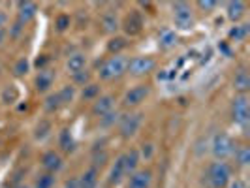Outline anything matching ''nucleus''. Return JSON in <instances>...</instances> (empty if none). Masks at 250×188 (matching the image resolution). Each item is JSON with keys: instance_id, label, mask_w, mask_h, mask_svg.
<instances>
[{"instance_id": "obj_37", "label": "nucleus", "mask_w": 250, "mask_h": 188, "mask_svg": "<svg viewBox=\"0 0 250 188\" xmlns=\"http://www.w3.org/2000/svg\"><path fill=\"white\" fill-rule=\"evenodd\" d=\"M104 160H107V154H105V152H104V150H102V152H96V154H94V167H96V166H98V164H104Z\"/></svg>"}, {"instance_id": "obj_25", "label": "nucleus", "mask_w": 250, "mask_h": 188, "mask_svg": "<svg viewBox=\"0 0 250 188\" xmlns=\"http://www.w3.org/2000/svg\"><path fill=\"white\" fill-rule=\"evenodd\" d=\"M98 94H100V85L98 83H88V85H85L83 92H81L83 100H96Z\"/></svg>"}, {"instance_id": "obj_21", "label": "nucleus", "mask_w": 250, "mask_h": 188, "mask_svg": "<svg viewBox=\"0 0 250 188\" xmlns=\"http://www.w3.org/2000/svg\"><path fill=\"white\" fill-rule=\"evenodd\" d=\"M125 177H126V173H125V164H123V156H119V158L115 160V164H113L111 171H109V183H111V185H119Z\"/></svg>"}, {"instance_id": "obj_43", "label": "nucleus", "mask_w": 250, "mask_h": 188, "mask_svg": "<svg viewBox=\"0 0 250 188\" xmlns=\"http://www.w3.org/2000/svg\"><path fill=\"white\" fill-rule=\"evenodd\" d=\"M4 23H6V13L0 10V28H4Z\"/></svg>"}, {"instance_id": "obj_23", "label": "nucleus", "mask_w": 250, "mask_h": 188, "mask_svg": "<svg viewBox=\"0 0 250 188\" xmlns=\"http://www.w3.org/2000/svg\"><path fill=\"white\" fill-rule=\"evenodd\" d=\"M231 156H235V162H237L239 166H243V167L250 164V149L247 147V145H239V147H235V150H233Z\"/></svg>"}, {"instance_id": "obj_3", "label": "nucleus", "mask_w": 250, "mask_h": 188, "mask_svg": "<svg viewBox=\"0 0 250 188\" xmlns=\"http://www.w3.org/2000/svg\"><path fill=\"white\" fill-rule=\"evenodd\" d=\"M231 115H233V123H235V125H239L243 130H249L250 109H249V96H247V94H239V96L233 98Z\"/></svg>"}, {"instance_id": "obj_27", "label": "nucleus", "mask_w": 250, "mask_h": 188, "mask_svg": "<svg viewBox=\"0 0 250 188\" xmlns=\"http://www.w3.org/2000/svg\"><path fill=\"white\" fill-rule=\"evenodd\" d=\"M59 100H61V104H68V102H72L74 100V96H75V90H74V87L72 85H66V87H62L59 92Z\"/></svg>"}, {"instance_id": "obj_42", "label": "nucleus", "mask_w": 250, "mask_h": 188, "mask_svg": "<svg viewBox=\"0 0 250 188\" xmlns=\"http://www.w3.org/2000/svg\"><path fill=\"white\" fill-rule=\"evenodd\" d=\"M66 188H79V183H77V179H72V181H68V183H66Z\"/></svg>"}, {"instance_id": "obj_1", "label": "nucleus", "mask_w": 250, "mask_h": 188, "mask_svg": "<svg viewBox=\"0 0 250 188\" xmlns=\"http://www.w3.org/2000/svg\"><path fill=\"white\" fill-rule=\"evenodd\" d=\"M128 61H130V59H126L125 55H121V53L109 57V59L100 66V72H98L100 79L102 81L119 79L121 75L126 74V70H128Z\"/></svg>"}, {"instance_id": "obj_5", "label": "nucleus", "mask_w": 250, "mask_h": 188, "mask_svg": "<svg viewBox=\"0 0 250 188\" xmlns=\"http://www.w3.org/2000/svg\"><path fill=\"white\" fill-rule=\"evenodd\" d=\"M154 59H150V57H134L132 61H128V74L134 75V77H141V75H149L152 70H154Z\"/></svg>"}, {"instance_id": "obj_28", "label": "nucleus", "mask_w": 250, "mask_h": 188, "mask_svg": "<svg viewBox=\"0 0 250 188\" xmlns=\"http://www.w3.org/2000/svg\"><path fill=\"white\" fill-rule=\"evenodd\" d=\"M61 105H62V104H61V100H59V94H57V92H53V94H49V96L45 98V109H47L49 113L57 111Z\"/></svg>"}, {"instance_id": "obj_31", "label": "nucleus", "mask_w": 250, "mask_h": 188, "mask_svg": "<svg viewBox=\"0 0 250 188\" xmlns=\"http://www.w3.org/2000/svg\"><path fill=\"white\" fill-rule=\"evenodd\" d=\"M70 23H72L70 15L62 13V15H59V17H57V21H55V26H57V30H59V32H64V30H68Z\"/></svg>"}, {"instance_id": "obj_9", "label": "nucleus", "mask_w": 250, "mask_h": 188, "mask_svg": "<svg viewBox=\"0 0 250 188\" xmlns=\"http://www.w3.org/2000/svg\"><path fill=\"white\" fill-rule=\"evenodd\" d=\"M123 30H125L128 36H138L139 32L143 30V17H141V13L139 12H130L128 15L125 17V21H123Z\"/></svg>"}, {"instance_id": "obj_13", "label": "nucleus", "mask_w": 250, "mask_h": 188, "mask_svg": "<svg viewBox=\"0 0 250 188\" xmlns=\"http://www.w3.org/2000/svg\"><path fill=\"white\" fill-rule=\"evenodd\" d=\"M233 88L237 90L239 94H247L250 88V75L245 68H241L239 72H235V77H233Z\"/></svg>"}, {"instance_id": "obj_34", "label": "nucleus", "mask_w": 250, "mask_h": 188, "mask_svg": "<svg viewBox=\"0 0 250 188\" xmlns=\"http://www.w3.org/2000/svg\"><path fill=\"white\" fill-rule=\"evenodd\" d=\"M160 43H162V47H171L175 43V34L173 32H164Z\"/></svg>"}, {"instance_id": "obj_44", "label": "nucleus", "mask_w": 250, "mask_h": 188, "mask_svg": "<svg viewBox=\"0 0 250 188\" xmlns=\"http://www.w3.org/2000/svg\"><path fill=\"white\" fill-rule=\"evenodd\" d=\"M2 40H4V28H0V43H2Z\"/></svg>"}, {"instance_id": "obj_19", "label": "nucleus", "mask_w": 250, "mask_h": 188, "mask_svg": "<svg viewBox=\"0 0 250 188\" xmlns=\"http://www.w3.org/2000/svg\"><path fill=\"white\" fill-rule=\"evenodd\" d=\"M53 85V74L49 70H40V74L36 75V81H34V87L38 92H45L49 90Z\"/></svg>"}, {"instance_id": "obj_14", "label": "nucleus", "mask_w": 250, "mask_h": 188, "mask_svg": "<svg viewBox=\"0 0 250 188\" xmlns=\"http://www.w3.org/2000/svg\"><path fill=\"white\" fill-rule=\"evenodd\" d=\"M123 164H125V173H126V175H132L134 171H138L139 150L130 149L128 152H125V154H123Z\"/></svg>"}, {"instance_id": "obj_16", "label": "nucleus", "mask_w": 250, "mask_h": 188, "mask_svg": "<svg viewBox=\"0 0 250 188\" xmlns=\"http://www.w3.org/2000/svg\"><path fill=\"white\" fill-rule=\"evenodd\" d=\"M226 12H228V19H231V21H239V19L245 15V12H247V4H245V2H241V0L228 2Z\"/></svg>"}, {"instance_id": "obj_38", "label": "nucleus", "mask_w": 250, "mask_h": 188, "mask_svg": "<svg viewBox=\"0 0 250 188\" xmlns=\"http://www.w3.org/2000/svg\"><path fill=\"white\" fill-rule=\"evenodd\" d=\"M228 188H247V185H245L243 179H235V181H229L228 183Z\"/></svg>"}, {"instance_id": "obj_39", "label": "nucleus", "mask_w": 250, "mask_h": 188, "mask_svg": "<svg viewBox=\"0 0 250 188\" xmlns=\"http://www.w3.org/2000/svg\"><path fill=\"white\" fill-rule=\"evenodd\" d=\"M141 156L149 160L150 156H152V145H143V147H141Z\"/></svg>"}, {"instance_id": "obj_20", "label": "nucleus", "mask_w": 250, "mask_h": 188, "mask_svg": "<svg viewBox=\"0 0 250 188\" xmlns=\"http://www.w3.org/2000/svg\"><path fill=\"white\" fill-rule=\"evenodd\" d=\"M121 26L119 23V17H117V13L115 12H105L102 15V28H104V32H117V28Z\"/></svg>"}, {"instance_id": "obj_18", "label": "nucleus", "mask_w": 250, "mask_h": 188, "mask_svg": "<svg viewBox=\"0 0 250 188\" xmlns=\"http://www.w3.org/2000/svg\"><path fill=\"white\" fill-rule=\"evenodd\" d=\"M77 183H79V188H96V185H98V167H90V169H87L83 175H81V179H77Z\"/></svg>"}, {"instance_id": "obj_26", "label": "nucleus", "mask_w": 250, "mask_h": 188, "mask_svg": "<svg viewBox=\"0 0 250 188\" xmlns=\"http://www.w3.org/2000/svg\"><path fill=\"white\" fill-rule=\"evenodd\" d=\"M247 34H249V25L233 26V28L228 32L229 40H235V42H239V40H245V38H247Z\"/></svg>"}, {"instance_id": "obj_41", "label": "nucleus", "mask_w": 250, "mask_h": 188, "mask_svg": "<svg viewBox=\"0 0 250 188\" xmlns=\"http://www.w3.org/2000/svg\"><path fill=\"white\" fill-rule=\"evenodd\" d=\"M45 63H47V55H42V59L38 57L36 66H38V68H43V66H45Z\"/></svg>"}, {"instance_id": "obj_32", "label": "nucleus", "mask_w": 250, "mask_h": 188, "mask_svg": "<svg viewBox=\"0 0 250 188\" xmlns=\"http://www.w3.org/2000/svg\"><path fill=\"white\" fill-rule=\"evenodd\" d=\"M13 72H15V75H25L28 72V61L26 59H19L15 63V66H13Z\"/></svg>"}, {"instance_id": "obj_2", "label": "nucleus", "mask_w": 250, "mask_h": 188, "mask_svg": "<svg viewBox=\"0 0 250 188\" xmlns=\"http://www.w3.org/2000/svg\"><path fill=\"white\" fill-rule=\"evenodd\" d=\"M229 177H231V169L226 162H213L209 166L207 179H209L211 188H226L228 183L231 181Z\"/></svg>"}, {"instance_id": "obj_11", "label": "nucleus", "mask_w": 250, "mask_h": 188, "mask_svg": "<svg viewBox=\"0 0 250 188\" xmlns=\"http://www.w3.org/2000/svg\"><path fill=\"white\" fill-rule=\"evenodd\" d=\"M42 166L47 169V173H55V171H59V169L62 167V158H61L59 152L47 150V152L42 156Z\"/></svg>"}, {"instance_id": "obj_36", "label": "nucleus", "mask_w": 250, "mask_h": 188, "mask_svg": "<svg viewBox=\"0 0 250 188\" xmlns=\"http://www.w3.org/2000/svg\"><path fill=\"white\" fill-rule=\"evenodd\" d=\"M45 130H49V123H42V125L36 128V138L38 139H43L47 136V132Z\"/></svg>"}, {"instance_id": "obj_17", "label": "nucleus", "mask_w": 250, "mask_h": 188, "mask_svg": "<svg viewBox=\"0 0 250 188\" xmlns=\"http://www.w3.org/2000/svg\"><path fill=\"white\" fill-rule=\"evenodd\" d=\"M85 66H87V57H85L83 53H74V55H70V59H68V63H66V68H68L72 74L83 72Z\"/></svg>"}, {"instance_id": "obj_10", "label": "nucleus", "mask_w": 250, "mask_h": 188, "mask_svg": "<svg viewBox=\"0 0 250 188\" xmlns=\"http://www.w3.org/2000/svg\"><path fill=\"white\" fill-rule=\"evenodd\" d=\"M152 183V173L149 169H139L134 171L128 179V188H149Z\"/></svg>"}, {"instance_id": "obj_33", "label": "nucleus", "mask_w": 250, "mask_h": 188, "mask_svg": "<svg viewBox=\"0 0 250 188\" xmlns=\"http://www.w3.org/2000/svg\"><path fill=\"white\" fill-rule=\"evenodd\" d=\"M88 79H90V74H88L87 70L74 74V81L75 83H79V85H88Z\"/></svg>"}, {"instance_id": "obj_22", "label": "nucleus", "mask_w": 250, "mask_h": 188, "mask_svg": "<svg viewBox=\"0 0 250 188\" xmlns=\"http://www.w3.org/2000/svg\"><path fill=\"white\" fill-rule=\"evenodd\" d=\"M59 145H61V149H62L64 152H72V150L75 149V141L68 128H64L62 132H61V136H59Z\"/></svg>"}, {"instance_id": "obj_40", "label": "nucleus", "mask_w": 250, "mask_h": 188, "mask_svg": "<svg viewBox=\"0 0 250 188\" xmlns=\"http://www.w3.org/2000/svg\"><path fill=\"white\" fill-rule=\"evenodd\" d=\"M21 26H23V23H21V21H17V23L13 25L12 30H10V36H17V34L21 32Z\"/></svg>"}, {"instance_id": "obj_35", "label": "nucleus", "mask_w": 250, "mask_h": 188, "mask_svg": "<svg viewBox=\"0 0 250 188\" xmlns=\"http://www.w3.org/2000/svg\"><path fill=\"white\" fill-rule=\"evenodd\" d=\"M216 6H218V2H209V0H200V2H198V8L203 10V12H211Z\"/></svg>"}, {"instance_id": "obj_45", "label": "nucleus", "mask_w": 250, "mask_h": 188, "mask_svg": "<svg viewBox=\"0 0 250 188\" xmlns=\"http://www.w3.org/2000/svg\"><path fill=\"white\" fill-rule=\"evenodd\" d=\"M13 188H28V187H25V185H17V187H13Z\"/></svg>"}, {"instance_id": "obj_6", "label": "nucleus", "mask_w": 250, "mask_h": 188, "mask_svg": "<svg viewBox=\"0 0 250 188\" xmlns=\"http://www.w3.org/2000/svg\"><path fill=\"white\" fill-rule=\"evenodd\" d=\"M173 21L179 28L187 30L194 25V17H192V8L187 2H175L173 4Z\"/></svg>"}, {"instance_id": "obj_30", "label": "nucleus", "mask_w": 250, "mask_h": 188, "mask_svg": "<svg viewBox=\"0 0 250 188\" xmlns=\"http://www.w3.org/2000/svg\"><path fill=\"white\" fill-rule=\"evenodd\" d=\"M119 121V113L115 111H109V113H105V115H102L100 117V125L104 126V128H109V126H113L115 123Z\"/></svg>"}, {"instance_id": "obj_24", "label": "nucleus", "mask_w": 250, "mask_h": 188, "mask_svg": "<svg viewBox=\"0 0 250 188\" xmlns=\"http://www.w3.org/2000/svg\"><path fill=\"white\" fill-rule=\"evenodd\" d=\"M128 45V42H126V38L123 36H115L109 40V43H107V49H109V53H113V55H119V51H123Z\"/></svg>"}, {"instance_id": "obj_4", "label": "nucleus", "mask_w": 250, "mask_h": 188, "mask_svg": "<svg viewBox=\"0 0 250 188\" xmlns=\"http://www.w3.org/2000/svg\"><path fill=\"white\" fill-rule=\"evenodd\" d=\"M211 150H213V154H214V158H216V160L224 162L226 158H229V156L233 154V150H235V143H233V139L229 138L228 134L220 132V134H216V136L213 138Z\"/></svg>"}, {"instance_id": "obj_29", "label": "nucleus", "mask_w": 250, "mask_h": 188, "mask_svg": "<svg viewBox=\"0 0 250 188\" xmlns=\"http://www.w3.org/2000/svg\"><path fill=\"white\" fill-rule=\"evenodd\" d=\"M53 185H55V175L53 173H45V175H42L38 179L34 188H53Z\"/></svg>"}, {"instance_id": "obj_15", "label": "nucleus", "mask_w": 250, "mask_h": 188, "mask_svg": "<svg viewBox=\"0 0 250 188\" xmlns=\"http://www.w3.org/2000/svg\"><path fill=\"white\" fill-rule=\"evenodd\" d=\"M17 8H19V21L23 25L28 23L38 13V4H34V2H19Z\"/></svg>"}, {"instance_id": "obj_12", "label": "nucleus", "mask_w": 250, "mask_h": 188, "mask_svg": "<svg viewBox=\"0 0 250 188\" xmlns=\"http://www.w3.org/2000/svg\"><path fill=\"white\" fill-rule=\"evenodd\" d=\"M113 105H115V98L111 94H105V96H100L96 98L94 104H92V113L94 115H105V113L113 111Z\"/></svg>"}, {"instance_id": "obj_7", "label": "nucleus", "mask_w": 250, "mask_h": 188, "mask_svg": "<svg viewBox=\"0 0 250 188\" xmlns=\"http://www.w3.org/2000/svg\"><path fill=\"white\" fill-rule=\"evenodd\" d=\"M150 92V87L149 85H136V87H132L128 92L125 94V98H123V104H125V107H136L139 104H143V102L147 100V96H149Z\"/></svg>"}, {"instance_id": "obj_8", "label": "nucleus", "mask_w": 250, "mask_h": 188, "mask_svg": "<svg viewBox=\"0 0 250 188\" xmlns=\"http://www.w3.org/2000/svg\"><path fill=\"white\" fill-rule=\"evenodd\" d=\"M141 113H130V115H125L121 119V125H119V132L123 138H132L136 136V132L139 130V125H141Z\"/></svg>"}]
</instances>
